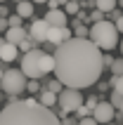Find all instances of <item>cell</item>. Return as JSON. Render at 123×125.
Masks as SVG:
<instances>
[{"mask_svg":"<svg viewBox=\"0 0 123 125\" xmlns=\"http://www.w3.org/2000/svg\"><path fill=\"white\" fill-rule=\"evenodd\" d=\"M33 47H36V42L31 40L28 35H26V38H24V40L19 42V45H17V50H21V52H28V50H33Z\"/></svg>","mask_w":123,"mask_h":125,"instance_id":"obj_20","label":"cell"},{"mask_svg":"<svg viewBox=\"0 0 123 125\" xmlns=\"http://www.w3.org/2000/svg\"><path fill=\"white\" fill-rule=\"evenodd\" d=\"M71 38V28L69 26H50L48 28V38L45 40L48 42H52V45H59V42H64V40H69Z\"/></svg>","mask_w":123,"mask_h":125,"instance_id":"obj_9","label":"cell"},{"mask_svg":"<svg viewBox=\"0 0 123 125\" xmlns=\"http://www.w3.org/2000/svg\"><path fill=\"white\" fill-rule=\"evenodd\" d=\"M0 87H2L5 94H17L19 97L26 90V76L21 73V69H5L2 78H0Z\"/></svg>","mask_w":123,"mask_h":125,"instance_id":"obj_4","label":"cell"},{"mask_svg":"<svg viewBox=\"0 0 123 125\" xmlns=\"http://www.w3.org/2000/svg\"><path fill=\"white\" fill-rule=\"evenodd\" d=\"M76 2H81V0H76Z\"/></svg>","mask_w":123,"mask_h":125,"instance_id":"obj_36","label":"cell"},{"mask_svg":"<svg viewBox=\"0 0 123 125\" xmlns=\"http://www.w3.org/2000/svg\"><path fill=\"white\" fill-rule=\"evenodd\" d=\"M7 14H10V10H7V7H2V5H0V17H7Z\"/></svg>","mask_w":123,"mask_h":125,"instance_id":"obj_31","label":"cell"},{"mask_svg":"<svg viewBox=\"0 0 123 125\" xmlns=\"http://www.w3.org/2000/svg\"><path fill=\"white\" fill-rule=\"evenodd\" d=\"M0 2H5V0H0Z\"/></svg>","mask_w":123,"mask_h":125,"instance_id":"obj_37","label":"cell"},{"mask_svg":"<svg viewBox=\"0 0 123 125\" xmlns=\"http://www.w3.org/2000/svg\"><path fill=\"white\" fill-rule=\"evenodd\" d=\"M111 62H114V57H111L109 52H102V69H109Z\"/></svg>","mask_w":123,"mask_h":125,"instance_id":"obj_25","label":"cell"},{"mask_svg":"<svg viewBox=\"0 0 123 125\" xmlns=\"http://www.w3.org/2000/svg\"><path fill=\"white\" fill-rule=\"evenodd\" d=\"M104 17H107V14H104L102 10H97V7H95V12H90V14H88V24H95V21H102Z\"/></svg>","mask_w":123,"mask_h":125,"instance_id":"obj_21","label":"cell"},{"mask_svg":"<svg viewBox=\"0 0 123 125\" xmlns=\"http://www.w3.org/2000/svg\"><path fill=\"white\" fill-rule=\"evenodd\" d=\"M71 33H76V38H88L90 28L85 26V24H78V26H74V31H71Z\"/></svg>","mask_w":123,"mask_h":125,"instance_id":"obj_19","label":"cell"},{"mask_svg":"<svg viewBox=\"0 0 123 125\" xmlns=\"http://www.w3.org/2000/svg\"><path fill=\"white\" fill-rule=\"evenodd\" d=\"M109 104L116 109V111H121L123 109V94H121V90H111V99H109Z\"/></svg>","mask_w":123,"mask_h":125,"instance_id":"obj_17","label":"cell"},{"mask_svg":"<svg viewBox=\"0 0 123 125\" xmlns=\"http://www.w3.org/2000/svg\"><path fill=\"white\" fill-rule=\"evenodd\" d=\"M17 14H19L21 19L33 17V2H31V0H19V2H17Z\"/></svg>","mask_w":123,"mask_h":125,"instance_id":"obj_14","label":"cell"},{"mask_svg":"<svg viewBox=\"0 0 123 125\" xmlns=\"http://www.w3.org/2000/svg\"><path fill=\"white\" fill-rule=\"evenodd\" d=\"M26 90H28V92H38V90H40L38 80H33V78H26Z\"/></svg>","mask_w":123,"mask_h":125,"instance_id":"obj_24","label":"cell"},{"mask_svg":"<svg viewBox=\"0 0 123 125\" xmlns=\"http://www.w3.org/2000/svg\"><path fill=\"white\" fill-rule=\"evenodd\" d=\"M104 125H118V123H114V120H109V123H104Z\"/></svg>","mask_w":123,"mask_h":125,"instance_id":"obj_34","label":"cell"},{"mask_svg":"<svg viewBox=\"0 0 123 125\" xmlns=\"http://www.w3.org/2000/svg\"><path fill=\"white\" fill-rule=\"evenodd\" d=\"M81 104H83V94H81V90H74V87H62V92H57V106H59V116L74 113Z\"/></svg>","mask_w":123,"mask_h":125,"instance_id":"obj_5","label":"cell"},{"mask_svg":"<svg viewBox=\"0 0 123 125\" xmlns=\"http://www.w3.org/2000/svg\"><path fill=\"white\" fill-rule=\"evenodd\" d=\"M62 87H64V85H62L59 80H57V78H55V80H52V83L48 85V90H52V92H55V94H57V92H62Z\"/></svg>","mask_w":123,"mask_h":125,"instance_id":"obj_27","label":"cell"},{"mask_svg":"<svg viewBox=\"0 0 123 125\" xmlns=\"http://www.w3.org/2000/svg\"><path fill=\"white\" fill-rule=\"evenodd\" d=\"M95 7L107 14V12H111L114 7H118V0H95Z\"/></svg>","mask_w":123,"mask_h":125,"instance_id":"obj_16","label":"cell"},{"mask_svg":"<svg viewBox=\"0 0 123 125\" xmlns=\"http://www.w3.org/2000/svg\"><path fill=\"white\" fill-rule=\"evenodd\" d=\"M2 71H5V69H2V66H0V78H2Z\"/></svg>","mask_w":123,"mask_h":125,"instance_id":"obj_35","label":"cell"},{"mask_svg":"<svg viewBox=\"0 0 123 125\" xmlns=\"http://www.w3.org/2000/svg\"><path fill=\"white\" fill-rule=\"evenodd\" d=\"M55 59V71L57 80L64 87L83 90L95 85L102 76V50L97 47L90 38H76L71 35L69 40L59 42L52 52Z\"/></svg>","mask_w":123,"mask_h":125,"instance_id":"obj_1","label":"cell"},{"mask_svg":"<svg viewBox=\"0 0 123 125\" xmlns=\"http://www.w3.org/2000/svg\"><path fill=\"white\" fill-rule=\"evenodd\" d=\"M43 19L48 21V26H66V24H69V17L64 14V10H59V7H55V10L45 12V17H43Z\"/></svg>","mask_w":123,"mask_h":125,"instance_id":"obj_10","label":"cell"},{"mask_svg":"<svg viewBox=\"0 0 123 125\" xmlns=\"http://www.w3.org/2000/svg\"><path fill=\"white\" fill-rule=\"evenodd\" d=\"M114 113H116V109H114L109 102H97V104L92 106L90 116L97 120V125H104V123H109V120H114Z\"/></svg>","mask_w":123,"mask_h":125,"instance_id":"obj_7","label":"cell"},{"mask_svg":"<svg viewBox=\"0 0 123 125\" xmlns=\"http://www.w3.org/2000/svg\"><path fill=\"white\" fill-rule=\"evenodd\" d=\"M78 10H81V5H78V2H76V0H66V2H64V14H71V17H74L76 12H78Z\"/></svg>","mask_w":123,"mask_h":125,"instance_id":"obj_18","label":"cell"},{"mask_svg":"<svg viewBox=\"0 0 123 125\" xmlns=\"http://www.w3.org/2000/svg\"><path fill=\"white\" fill-rule=\"evenodd\" d=\"M5 28H7V19L0 17V33H5Z\"/></svg>","mask_w":123,"mask_h":125,"instance_id":"obj_29","label":"cell"},{"mask_svg":"<svg viewBox=\"0 0 123 125\" xmlns=\"http://www.w3.org/2000/svg\"><path fill=\"white\" fill-rule=\"evenodd\" d=\"M0 125H59V116L38 99H17L0 111Z\"/></svg>","mask_w":123,"mask_h":125,"instance_id":"obj_2","label":"cell"},{"mask_svg":"<svg viewBox=\"0 0 123 125\" xmlns=\"http://www.w3.org/2000/svg\"><path fill=\"white\" fill-rule=\"evenodd\" d=\"M0 64H2V62H0Z\"/></svg>","mask_w":123,"mask_h":125,"instance_id":"obj_38","label":"cell"},{"mask_svg":"<svg viewBox=\"0 0 123 125\" xmlns=\"http://www.w3.org/2000/svg\"><path fill=\"white\" fill-rule=\"evenodd\" d=\"M33 5H45V0H31Z\"/></svg>","mask_w":123,"mask_h":125,"instance_id":"obj_32","label":"cell"},{"mask_svg":"<svg viewBox=\"0 0 123 125\" xmlns=\"http://www.w3.org/2000/svg\"><path fill=\"white\" fill-rule=\"evenodd\" d=\"M76 125H97V120L92 118V116H85V118H78Z\"/></svg>","mask_w":123,"mask_h":125,"instance_id":"obj_28","label":"cell"},{"mask_svg":"<svg viewBox=\"0 0 123 125\" xmlns=\"http://www.w3.org/2000/svg\"><path fill=\"white\" fill-rule=\"evenodd\" d=\"M5 42H12V45H19L24 38H26V28L24 26H7L5 28Z\"/></svg>","mask_w":123,"mask_h":125,"instance_id":"obj_11","label":"cell"},{"mask_svg":"<svg viewBox=\"0 0 123 125\" xmlns=\"http://www.w3.org/2000/svg\"><path fill=\"white\" fill-rule=\"evenodd\" d=\"M38 102H40L43 106H48V109H52V106H57V94L52 90H40V94H38Z\"/></svg>","mask_w":123,"mask_h":125,"instance_id":"obj_13","label":"cell"},{"mask_svg":"<svg viewBox=\"0 0 123 125\" xmlns=\"http://www.w3.org/2000/svg\"><path fill=\"white\" fill-rule=\"evenodd\" d=\"M97 90H99V92H109V83H99V85H97Z\"/></svg>","mask_w":123,"mask_h":125,"instance_id":"obj_30","label":"cell"},{"mask_svg":"<svg viewBox=\"0 0 123 125\" xmlns=\"http://www.w3.org/2000/svg\"><path fill=\"white\" fill-rule=\"evenodd\" d=\"M52 66H55V59H52V54L43 50V54H40V71H43V76L52 73Z\"/></svg>","mask_w":123,"mask_h":125,"instance_id":"obj_15","label":"cell"},{"mask_svg":"<svg viewBox=\"0 0 123 125\" xmlns=\"http://www.w3.org/2000/svg\"><path fill=\"white\" fill-rule=\"evenodd\" d=\"M48 28L50 26H48V21H45V19H33V24L26 28V35L36 42V45H40V42L48 38Z\"/></svg>","mask_w":123,"mask_h":125,"instance_id":"obj_8","label":"cell"},{"mask_svg":"<svg viewBox=\"0 0 123 125\" xmlns=\"http://www.w3.org/2000/svg\"><path fill=\"white\" fill-rule=\"evenodd\" d=\"M55 2H57V5H64V2H66V0H55Z\"/></svg>","mask_w":123,"mask_h":125,"instance_id":"obj_33","label":"cell"},{"mask_svg":"<svg viewBox=\"0 0 123 125\" xmlns=\"http://www.w3.org/2000/svg\"><path fill=\"white\" fill-rule=\"evenodd\" d=\"M40 54H43V50H38V47L24 52V57H21V73H24L26 78H33V80H40V78H43Z\"/></svg>","mask_w":123,"mask_h":125,"instance_id":"obj_6","label":"cell"},{"mask_svg":"<svg viewBox=\"0 0 123 125\" xmlns=\"http://www.w3.org/2000/svg\"><path fill=\"white\" fill-rule=\"evenodd\" d=\"M109 69H111V73H121V71H123V62H121V59H114Z\"/></svg>","mask_w":123,"mask_h":125,"instance_id":"obj_26","label":"cell"},{"mask_svg":"<svg viewBox=\"0 0 123 125\" xmlns=\"http://www.w3.org/2000/svg\"><path fill=\"white\" fill-rule=\"evenodd\" d=\"M88 38L95 42L102 52H104V50H114L118 45V31H116V26H114L107 17H104L102 21H95V24L90 26Z\"/></svg>","mask_w":123,"mask_h":125,"instance_id":"obj_3","label":"cell"},{"mask_svg":"<svg viewBox=\"0 0 123 125\" xmlns=\"http://www.w3.org/2000/svg\"><path fill=\"white\" fill-rule=\"evenodd\" d=\"M17 54H19L17 45H12V42H2V47H0V62H2V64L14 62V59H17Z\"/></svg>","mask_w":123,"mask_h":125,"instance_id":"obj_12","label":"cell"},{"mask_svg":"<svg viewBox=\"0 0 123 125\" xmlns=\"http://www.w3.org/2000/svg\"><path fill=\"white\" fill-rule=\"evenodd\" d=\"M7 26H21V17L19 14H7Z\"/></svg>","mask_w":123,"mask_h":125,"instance_id":"obj_23","label":"cell"},{"mask_svg":"<svg viewBox=\"0 0 123 125\" xmlns=\"http://www.w3.org/2000/svg\"><path fill=\"white\" fill-rule=\"evenodd\" d=\"M109 87H111V90H121V87H123V78H121V73H114V78L109 80Z\"/></svg>","mask_w":123,"mask_h":125,"instance_id":"obj_22","label":"cell"}]
</instances>
